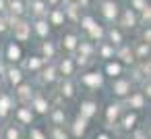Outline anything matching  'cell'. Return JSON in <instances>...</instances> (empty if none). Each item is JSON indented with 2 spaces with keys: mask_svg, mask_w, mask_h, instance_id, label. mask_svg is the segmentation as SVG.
Here are the masks:
<instances>
[{
  "mask_svg": "<svg viewBox=\"0 0 151 139\" xmlns=\"http://www.w3.org/2000/svg\"><path fill=\"white\" fill-rule=\"evenodd\" d=\"M97 114V104L95 102H91V100H87V102H81V112H79V116H83V118H91V116H95Z\"/></svg>",
  "mask_w": 151,
  "mask_h": 139,
  "instance_id": "cell-7",
  "label": "cell"
},
{
  "mask_svg": "<svg viewBox=\"0 0 151 139\" xmlns=\"http://www.w3.org/2000/svg\"><path fill=\"white\" fill-rule=\"evenodd\" d=\"M85 131H87V118L77 116L75 122H73V135L75 137H81V135H85Z\"/></svg>",
  "mask_w": 151,
  "mask_h": 139,
  "instance_id": "cell-11",
  "label": "cell"
},
{
  "mask_svg": "<svg viewBox=\"0 0 151 139\" xmlns=\"http://www.w3.org/2000/svg\"><path fill=\"white\" fill-rule=\"evenodd\" d=\"M134 125H137V114H134V112H128V114L122 118V129H124V131H130V129H134Z\"/></svg>",
  "mask_w": 151,
  "mask_h": 139,
  "instance_id": "cell-18",
  "label": "cell"
},
{
  "mask_svg": "<svg viewBox=\"0 0 151 139\" xmlns=\"http://www.w3.org/2000/svg\"><path fill=\"white\" fill-rule=\"evenodd\" d=\"M145 7H149L147 0H132V9H134V11H143Z\"/></svg>",
  "mask_w": 151,
  "mask_h": 139,
  "instance_id": "cell-38",
  "label": "cell"
},
{
  "mask_svg": "<svg viewBox=\"0 0 151 139\" xmlns=\"http://www.w3.org/2000/svg\"><path fill=\"white\" fill-rule=\"evenodd\" d=\"M6 29H9V21H6V17H0V33L6 31Z\"/></svg>",
  "mask_w": 151,
  "mask_h": 139,
  "instance_id": "cell-40",
  "label": "cell"
},
{
  "mask_svg": "<svg viewBox=\"0 0 151 139\" xmlns=\"http://www.w3.org/2000/svg\"><path fill=\"white\" fill-rule=\"evenodd\" d=\"M21 56H23L21 46H19V44H15V42H11V44H9V48H6V58H9L11 62H17V60H21Z\"/></svg>",
  "mask_w": 151,
  "mask_h": 139,
  "instance_id": "cell-10",
  "label": "cell"
},
{
  "mask_svg": "<svg viewBox=\"0 0 151 139\" xmlns=\"http://www.w3.org/2000/svg\"><path fill=\"white\" fill-rule=\"evenodd\" d=\"M9 9H11V13L15 15V17H21L23 15V2H21V0H11V4H9Z\"/></svg>",
  "mask_w": 151,
  "mask_h": 139,
  "instance_id": "cell-22",
  "label": "cell"
},
{
  "mask_svg": "<svg viewBox=\"0 0 151 139\" xmlns=\"http://www.w3.org/2000/svg\"><path fill=\"white\" fill-rule=\"evenodd\" d=\"M132 139H147V135H145V133H143V131H137V133H134V137H132Z\"/></svg>",
  "mask_w": 151,
  "mask_h": 139,
  "instance_id": "cell-43",
  "label": "cell"
},
{
  "mask_svg": "<svg viewBox=\"0 0 151 139\" xmlns=\"http://www.w3.org/2000/svg\"><path fill=\"white\" fill-rule=\"evenodd\" d=\"M141 19L149 23V19H151V9H149V7H145V9L141 11Z\"/></svg>",
  "mask_w": 151,
  "mask_h": 139,
  "instance_id": "cell-39",
  "label": "cell"
},
{
  "mask_svg": "<svg viewBox=\"0 0 151 139\" xmlns=\"http://www.w3.org/2000/svg\"><path fill=\"white\" fill-rule=\"evenodd\" d=\"M50 21H52V25H62V23H64V11H60V9L52 11Z\"/></svg>",
  "mask_w": 151,
  "mask_h": 139,
  "instance_id": "cell-23",
  "label": "cell"
},
{
  "mask_svg": "<svg viewBox=\"0 0 151 139\" xmlns=\"http://www.w3.org/2000/svg\"><path fill=\"white\" fill-rule=\"evenodd\" d=\"M143 40H145V44H149V40H151V31H149V29L143 31Z\"/></svg>",
  "mask_w": 151,
  "mask_h": 139,
  "instance_id": "cell-42",
  "label": "cell"
},
{
  "mask_svg": "<svg viewBox=\"0 0 151 139\" xmlns=\"http://www.w3.org/2000/svg\"><path fill=\"white\" fill-rule=\"evenodd\" d=\"M64 48L66 50H75L77 48V35H73V33L64 35Z\"/></svg>",
  "mask_w": 151,
  "mask_h": 139,
  "instance_id": "cell-28",
  "label": "cell"
},
{
  "mask_svg": "<svg viewBox=\"0 0 151 139\" xmlns=\"http://www.w3.org/2000/svg\"><path fill=\"white\" fill-rule=\"evenodd\" d=\"M73 69H75V62H73L70 58H64V60L60 62V73H62V75H66V77L73 75Z\"/></svg>",
  "mask_w": 151,
  "mask_h": 139,
  "instance_id": "cell-21",
  "label": "cell"
},
{
  "mask_svg": "<svg viewBox=\"0 0 151 139\" xmlns=\"http://www.w3.org/2000/svg\"><path fill=\"white\" fill-rule=\"evenodd\" d=\"M42 54H44V58H52L54 56V44L52 42H46L42 46Z\"/></svg>",
  "mask_w": 151,
  "mask_h": 139,
  "instance_id": "cell-30",
  "label": "cell"
},
{
  "mask_svg": "<svg viewBox=\"0 0 151 139\" xmlns=\"http://www.w3.org/2000/svg\"><path fill=\"white\" fill-rule=\"evenodd\" d=\"M48 2H50V4H56V2H58V0H48Z\"/></svg>",
  "mask_w": 151,
  "mask_h": 139,
  "instance_id": "cell-46",
  "label": "cell"
},
{
  "mask_svg": "<svg viewBox=\"0 0 151 139\" xmlns=\"http://www.w3.org/2000/svg\"><path fill=\"white\" fill-rule=\"evenodd\" d=\"M130 81L128 79H122V77H116L114 79V85H112V91L118 96V98H126L130 93Z\"/></svg>",
  "mask_w": 151,
  "mask_h": 139,
  "instance_id": "cell-1",
  "label": "cell"
},
{
  "mask_svg": "<svg viewBox=\"0 0 151 139\" xmlns=\"http://www.w3.org/2000/svg\"><path fill=\"white\" fill-rule=\"evenodd\" d=\"M108 35H110V40H112V44H120V42H122V33H120L118 29H110Z\"/></svg>",
  "mask_w": 151,
  "mask_h": 139,
  "instance_id": "cell-34",
  "label": "cell"
},
{
  "mask_svg": "<svg viewBox=\"0 0 151 139\" xmlns=\"http://www.w3.org/2000/svg\"><path fill=\"white\" fill-rule=\"evenodd\" d=\"M126 104H128L130 108H134V110L143 108V106H145V96H143V91H134V93H128V96H126Z\"/></svg>",
  "mask_w": 151,
  "mask_h": 139,
  "instance_id": "cell-6",
  "label": "cell"
},
{
  "mask_svg": "<svg viewBox=\"0 0 151 139\" xmlns=\"http://www.w3.org/2000/svg\"><path fill=\"white\" fill-rule=\"evenodd\" d=\"M118 114H120V106H118V104H112V106H108V110H106V120L112 125V122H116Z\"/></svg>",
  "mask_w": 151,
  "mask_h": 139,
  "instance_id": "cell-17",
  "label": "cell"
},
{
  "mask_svg": "<svg viewBox=\"0 0 151 139\" xmlns=\"http://www.w3.org/2000/svg\"><path fill=\"white\" fill-rule=\"evenodd\" d=\"M120 25H122V27H134V25H137V15L132 13V9H126V11H124V15H122V19H120Z\"/></svg>",
  "mask_w": 151,
  "mask_h": 139,
  "instance_id": "cell-15",
  "label": "cell"
},
{
  "mask_svg": "<svg viewBox=\"0 0 151 139\" xmlns=\"http://www.w3.org/2000/svg\"><path fill=\"white\" fill-rule=\"evenodd\" d=\"M42 64H44V58H40V56H33V58L27 62V69H29V71H37Z\"/></svg>",
  "mask_w": 151,
  "mask_h": 139,
  "instance_id": "cell-31",
  "label": "cell"
},
{
  "mask_svg": "<svg viewBox=\"0 0 151 139\" xmlns=\"http://www.w3.org/2000/svg\"><path fill=\"white\" fill-rule=\"evenodd\" d=\"M15 116L19 118V122H23V125H31V120H33V110L27 108V106H21V108H17Z\"/></svg>",
  "mask_w": 151,
  "mask_h": 139,
  "instance_id": "cell-9",
  "label": "cell"
},
{
  "mask_svg": "<svg viewBox=\"0 0 151 139\" xmlns=\"http://www.w3.org/2000/svg\"><path fill=\"white\" fill-rule=\"evenodd\" d=\"M60 96H62V98H73V96H75V87H73L70 81H64V83H62V87H60Z\"/></svg>",
  "mask_w": 151,
  "mask_h": 139,
  "instance_id": "cell-24",
  "label": "cell"
},
{
  "mask_svg": "<svg viewBox=\"0 0 151 139\" xmlns=\"http://www.w3.org/2000/svg\"><path fill=\"white\" fill-rule=\"evenodd\" d=\"M0 87H2V81H0Z\"/></svg>",
  "mask_w": 151,
  "mask_h": 139,
  "instance_id": "cell-47",
  "label": "cell"
},
{
  "mask_svg": "<svg viewBox=\"0 0 151 139\" xmlns=\"http://www.w3.org/2000/svg\"><path fill=\"white\" fill-rule=\"evenodd\" d=\"M31 110L37 112V114H48L50 102L46 98H42V96H35V98H31Z\"/></svg>",
  "mask_w": 151,
  "mask_h": 139,
  "instance_id": "cell-4",
  "label": "cell"
},
{
  "mask_svg": "<svg viewBox=\"0 0 151 139\" xmlns=\"http://www.w3.org/2000/svg\"><path fill=\"white\" fill-rule=\"evenodd\" d=\"M13 29H15V40L17 42H27L29 35H31V25L25 23V21H17V25Z\"/></svg>",
  "mask_w": 151,
  "mask_h": 139,
  "instance_id": "cell-3",
  "label": "cell"
},
{
  "mask_svg": "<svg viewBox=\"0 0 151 139\" xmlns=\"http://www.w3.org/2000/svg\"><path fill=\"white\" fill-rule=\"evenodd\" d=\"M104 33H106V31H104V27H101V25H97V23L89 29V38H91V40H101V38H104Z\"/></svg>",
  "mask_w": 151,
  "mask_h": 139,
  "instance_id": "cell-26",
  "label": "cell"
},
{
  "mask_svg": "<svg viewBox=\"0 0 151 139\" xmlns=\"http://www.w3.org/2000/svg\"><path fill=\"white\" fill-rule=\"evenodd\" d=\"M101 13L108 21H116L118 17V4L114 2V0H106V2L101 4Z\"/></svg>",
  "mask_w": 151,
  "mask_h": 139,
  "instance_id": "cell-5",
  "label": "cell"
},
{
  "mask_svg": "<svg viewBox=\"0 0 151 139\" xmlns=\"http://www.w3.org/2000/svg\"><path fill=\"white\" fill-rule=\"evenodd\" d=\"M50 137H52V139H68V135H66V131H64L62 127H54L52 133H50Z\"/></svg>",
  "mask_w": 151,
  "mask_h": 139,
  "instance_id": "cell-29",
  "label": "cell"
},
{
  "mask_svg": "<svg viewBox=\"0 0 151 139\" xmlns=\"http://www.w3.org/2000/svg\"><path fill=\"white\" fill-rule=\"evenodd\" d=\"M6 11V0H0V13Z\"/></svg>",
  "mask_w": 151,
  "mask_h": 139,
  "instance_id": "cell-44",
  "label": "cell"
},
{
  "mask_svg": "<svg viewBox=\"0 0 151 139\" xmlns=\"http://www.w3.org/2000/svg\"><path fill=\"white\" fill-rule=\"evenodd\" d=\"M31 9H33V15H35V17H44V15H48V9H46V4L42 2V0H35V2L31 4Z\"/></svg>",
  "mask_w": 151,
  "mask_h": 139,
  "instance_id": "cell-20",
  "label": "cell"
},
{
  "mask_svg": "<svg viewBox=\"0 0 151 139\" xmlns=\"http://www.w3.org/2000/svg\"><path fill=\"white\" fill-rule=\"evenodd\" d=\"M81 81H83L87 87L97 89V87H101V85H104V75H101V73H97V71H93V73H85V75L81 77Z\"/></svg>",
  "mask_w": 151,
  "mask_h": 139,
  "instance_id": "cell-2",
  "label": "cell"
},
{
  "mask_svg": "<svg viewBox=\"0 0 151 139\" xmlns=\"http://www.w3.org/2000/svg\"><path fill=\"white\" fill-rule=\"evenodd\" d=\"M6 139H21V131L17 127H9L6 129Z\"/></svg>",
  "mask_w": 151,
  "mask_h": 139,
  "instance_id": "cell-32",
  "label": "cell"
},
{
  "mask_svg": "<svg viewBox=\"0 0 151 139\" xmlns=\"http://www.w3.org/2000/svg\"><path fill=\"white\" fill-rule=\"evenodd\" d=\"M93 25H95V21H93V17H83V19H81V27H83L85 31H89V29H91Z\"/></svg>",
  "mask_w": 151,
  "mask_h": 139,
  "instance_id": "cell-33",
  "label": "cell"
},
{
  "mask_svg": "<svg viewBox=\"0 0 151 139\" xmlns=\"http://www.w3.org/2000/svg\"><path fill=\"white\" fill-rule=\"evenodd\" d=\"M95 139H110V135H108V133H99Z\"/></svg>",
  "mask_w": 151,
  "mask_h": 139,
  "instance_id": "cell-45",
  "label": "cell"
},
{
  "mask_svg": "<svg viewBox=\"0 0 151 139\" xmlns=\"http://www.w3.org/2000/svg\"><path fill=\"white\" fill-rule=\"evenodd\" d=\"M33 27H35V31H37L40 38H46V35L50 33V25H48V21H44V19H40Z\"/></svg>",
  "mask_w": 151,
  "mask_h": 139,
  "instance_id": "cell-19",
  "label": "cell"
},
{
  "mask_svg": "<svg viewBox=\"0 0 151 139\" xmlns=\"http://www.w3.org/2000/svg\"><path fill=\"white\" fill-rule=\"evenodd\" d=\"M11 108H13V98L2 93V96H0V118H4L11 112Z\"/></svg>",
  "mask_w": 151,
  "mask_h": 139,
  "instance_id": "cell-12",
  "label": "cell"
},
{
  "mask_svg": "<svg viewBox=\"0 0 151 139\" xmlns=\"http://www.w3.org/2000/svg\"><path fill=\"white\" fill-rule=\"evenodd\" d=\"M147 54H149V44L143 42V44L139 46V50H137V56H139V58H145Z\"/></svg>",
  "mask_w": 151,
  "mask_h": 139,
  "instance_id": "cell-36",
  "label": "cell"
},
{
  "mask_svg": "<svg viewBox=\"0 0 151 139\" xmlns=\"http://www.w3.org/2000/svg\"><path fill=\"white\" fill-rule=\"evenodd\" d=\"M56 79V69L54 67H48L46 71H44V75H42V81H46V83H52Z\"/></svg>",
  "mask_w": 151,
  "mask_h": 139,
  "instance_id": "cell-27",
  "label": "cell"
},
{
  "mask_svg": "<svg viewBox=\"0 0 151 139\" xmlns=\"http://www.w3.org/2000/svg\"><path fill=\"white\" fill-rule=\"evenodd\" d=\"M116 56H118L120 62H124V64H130V62L134 60V54H132V50H130L128 46H122V48L116 52Z\"/></svg>",
  "mask_w": 151,
  "mask_h": 139,
  "instance_id": "cell-16",
  "label": "cell"
},
{
  "mask_svg": "<svg viewBox=\"0 0 151 139\" xmlns=\"http://www.w3.org/2000/svg\"><path fill=\"white\" fill-rule=\"evenodd\" d=\"M64 118H66V114L60 110V108H56L54 112H52V120H54V127H62L64 125Z\"/></svg>",
  "mask_w": 151,
  "mask_h": 139,
  "instance_id": "cell-25",
  "label": "cell"
},
{
  "mask_svg": "<svg viewBox=\"0 0 151 139\" xmlns=\"http://www.w3.org/2000/svg\"><path fill=\"white\" fill-rule=\"evenodd\" d=\"M79 50H81V52H83V54H81V56H87V54H89V52H91V46H89V44H81V46H79Z\"/></svg>",
  "mask_w": 151,
  "mask_h": 139,
  "instance_id": "cell-41",
  "label": "cell"
},
{
  "mask_svg": "<svg viewBox=\"0 0 151 139\" xmlns=\"http://www.w3.org/2000/svg\"><path fill=\"white\" fill-rule=\"evenodd\" d=\"M29 139H48V137H46V133L42 129H31L29 131Z\"/></svg>",
  "mask_w": 151,
  "mask_h": 139,
  "instance_id": "cell-35",
  "label": "cell"
},
{
  "mask_svg": "<svg viewBox=\"0 0 151 139\" xmlns=\"http://www.w3.org/2000/svg\"><path fill=\"white\" fill-rule=\"evenodd\" d=\"M17 98H19V100H21L23 104L31 102V98H33L31 85H27V83H19V85H17Z\"/></svg>",
  "mask_w": 151,
  "mask_h": 139,
  "instance_id": "cell-8",
  "label": "cell"
},
{
  "mask_svg": "<svg viewBox=\"0 0 151 139\" xmlns=\"http://www.w3.org/2000/svg\"><path fill=\"white\" fill-rule=\"evenodd\" d=\"M99 52H101V56H104V58H110V56H114V46H110V44H108V46H104Z\"/></svg>",
  "mask_w": 151,
  "mask_h": 139,
  "instance_id": "cell-37",
  "label": "cell"
},
{
  "mask_svg": "<svg viewBox=\"0 0 151 139\" xmlns=\"http://www.w3.org/2000/svg\"><path fill=\"white\" fill-rule=\"evenodd\" d=\"M106 75H110L112 79L120 77V75H122V62H118V60L108 62V64H106Z\"/></svg>",
  "mask_w": 151,
  "mask_h": 139,
  "instance_id": "cell-13",
  "label": "cell"
},
{
  "mask_svg": "<svg viewBox=\"0 0 151 139\" xmlns=\"http://www.w3.org/2000/svg\"><path fill=\"white\" fill-rule=\"evenodd\" d=\"M6 77H9L11 85H19V83H23V71H21V69H15V67L6 69Z\"/></svg>",
  "mask_w": 151,
  "mask_h": 139,
  "instance_id": "cell-14",
  "label": "cell"
}]
</instances>
